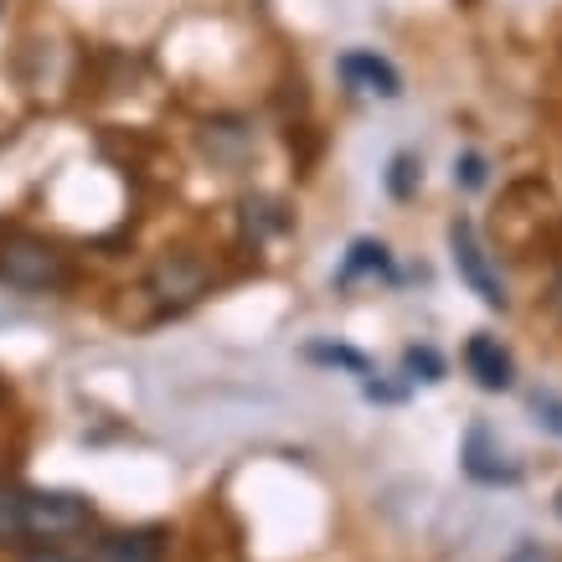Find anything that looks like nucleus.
<instances>
[{"label": "nucleus", "instance_id": "obj_16", "mask_svg": "<svg viewBox=\"0 0 562 562\" xmlns=\"http://www.w3.org/2000/svg\"><path fill=\"white\" fill-rule=\"evenodd\" d=\"M21 562H72L68 552H57V547H36V552H26Z\"/></svg>", "mask_w": 562, "mask_h": 562}, {"label": "nucleus", "instance_id": "obj_7", "mask_svg": "<svg viewBox=\"0 0 562 562\" xmlns=\"http://www.w3.org/2000/svg\"><path fill=\"white\" fill-rule=\"evenodd\" d=\"M464 372L475 376L480 392H506L516 382V361L495 336H470V346H464Z\"/></svg>", "mask_w": 562, "mask_h": 562}, {"label": "nucleus", "instance_id": "obj_17", "mask_svg": "<svg viewBox=\"0 0 562 562\" xmlns=\"http://www.w3.org/2000/svg\"><path fill=\"white\" fill-rule=\"evenodd\" d=\"M547 305H552V315L562 321V273H558V284H552V294H547Z\"/></svg>", "mask_w": 562, "mask_h": 562}, {"label": "nucleus", "instance_id": "obj_5", "mask_svg": "<svg viewBox=\"0 0 562 562\" xmlns=\"http://www.w3.org/2000/svg\"><path fill=\"white\" fill-rule=\"evenodd\" d=\"M336 72H341L346 88H357V93H372V99H403V72L392 68L387 57L372 52V47L346 52L341 63H336Z\"/></svg>", "mask_w": 562, "mask_h": 562}, {"label": "nucleus", "instance_id": "obj_11", "mask_svg": "<svg viewBox=\"0 0 562 562\" xmlns=\"http://www.w3.org/2000/svg\"><path fill=\"white\" fill-rule=\"evenodd\" d=\"M491 181V166H485V155H475V150H464L460 160H454V187H464V191H480Z\"/></svg>", "mask_w": 562, "mask_h": 562}, {"label": "nucleus", "instance_id": "obj_15", "mask_svg": "<svg viewBox=\"0 0 562 562\" xmlns=\"http://www.w3.org/2000/svg\"><path fill=\"white\" fill-rule=\"evenodd\" d=\"M506 562H558V558H552V552H547L542 542H521V547H516V552H512V558H506Z\"/></svg>", "mask_w": 562, "mask_h": 562}, {"label": "nucleus", "instance_id": "obj_14", "mask_svg": "<svg viewBox=\"0 0 562 562\" xmlns=\"http://www.w3.org/2000/svg\"><path fill=\"white\" fill-rule=\"evenodd\" d=\"M413 191V155H397L392 160V196H408Z\"/></svg>", "mask_w": 562, "mask_h": 562}, {"label": "nucleus", "instance_id": "obj_10", "mask_svg": "<svg viewBox=\"0 0 562 562\" xmlns=\"http://www.w3.org/2000/svg\"><path fill=\"white\" fill-rule=\"evenodd\" d=\"M403 372H408V382H443V357L434 346H408L403 351Z\"/></svg>", "mask_w": 562, "mask_h": 562}, {"label": "nucleus", "instance_id": "obj_2", "mask_svg": "<svg viewBox=\"0 0 562 562\" xmlns=\"http://www.w3.org/2000/svg\"><path fill=\"white\" fill-rule=\"evenodd\" d=\"M0 284L21 294H47L68 284V254L32 233H5L0 238Z\"/></svg>", "mask_w": 562, "mask_h": 562}, {"label": "nucleus", "instance_id": "obj_3", "mask_svg": "<svg viewBox=\"0 0 562 562\" xmlns=\"http://www.w3.org/2000/svg\"><path fill=\"white\" fill-rule=\"evenodd\" d=\"M449 258H454L460 279L470 284V294H480V305H491V310H506V305H512L506 279L495 273L491 254H485V243H480V233H475V222H470V217H454V222H449Z\"/></svg>", "mask_w": 562, "mask_h": 562}, {"label": "nucleus", "instance_id": "obj_6", "mask_svg": "<svg viewBox=\"0 0 562 562\" xmlns=\"http://www.w3.org/2000/svg\"><path fill=\"white\" fill-rule=\"evenodd\" d=\"M460 464H464V475L480 480V485H516V480H521V470L506 460V449L491 439V428L485 424H475L470 434H464Z\"/></svg>", "mask_w": 562, "mask_h": 562}, {"label": "nucleus", "instance_id": "obj_8", "mask_svg": "<svg viewBox=\"0 0 562 562\" xmlns=\"http://www.w3.org/2000/svg\"><path fill=\"white\" fill-rule=\"evenodd\" d=\"M88 562H166V531L160 527H135V531H114L103 537Z\"/></svg>", "mask_w": 562, "mask_h": 562}, {"label": "nucleus", "instance_id": "obj_13", "mask_svg": "<svg viewBox=\"0 0 562 562\" xmlns=\"http://www.w3.org/2000/svg\"><path fill=\"white\" fill-rule=\"evenodd\" d=\"M531 413H537V424L552 428L562 439V397L558 392H531Z\"/></svg>", "mask_w": 562, "mask_h": 562}, {"label": "nucleus", "instance_id": "obj_9", "mask_svg": "<svg viewBox=\"0 0 562 562\" xmlns=\"http://www.w3.org/2000/svg\"><path fill=\"white\" fill-rule=\"evenodd\" d=\"M361 273L392 279V258H387V248H382V243H372V238L351 243V254H346V263H341V284H357Z\"/></svg>", "mask_w": 562, "mask_h": 562}, {"label": "nucleus", "instance_id": "obj_18", "mask_svg": "<svg viewBox=\"0 0 562 562\" xmlns=\"http://www.w3.org/2000/svg\"><path fill=\"white\" fill-rule=\"evenodd\" d=\"M558 516H562V491H558Z\"/></svg>", "mask_w": 562, "mask_h": 562}, {"label": "nucleus", "instance_id": "obj_1", "mask_svg": "<svg viewBox=\"0 0 562 562\" xmlns=\"http://www.w3.org/2000/svg\"><path fill=\"white\" fill-rule=\"evenodd\" d=\"M93 521L78 491H32V485H0V547H32L78 537Z\"/></svg>", "mask_w": 562, "mask_h": 562}, {"label": "nucleus", "instance_id": "obj_12", "mask_svg": "<svg viewBox=\"0 0 562 562\" xmlns=\"http://www.w3.org/2000/svg\"><path fill=\"white\" fill-rule=\"evenodd\" d=\"M310 361H330V367H346V372L367 376V357L351 351V346H310Z\"/></svg>", "mask_w": 562, "mask_h": 562}, {"label": "nucleus", "instance_id": "obj_4", "mask_svg": "<svg viewBox=\"0 0 562 562\" xmlns=\"http://www.w3.org/2000/svg\"><path fill=\"white\" fill-rule=\"evenodd\" d=\"M206 284H212V269H206V258H196V254H160L150 263V273H145V290L171 310L196 305L206 294Z\"/></svg>", "mask_w": 562, "mask_h": 562}]
</instances>
